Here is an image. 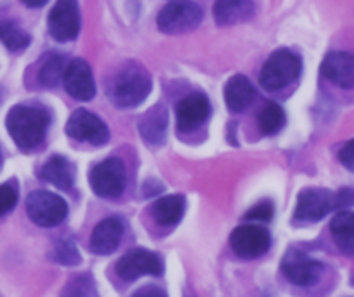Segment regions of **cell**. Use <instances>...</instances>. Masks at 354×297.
<instances>
[{"mask_svg": "<svg viewBox=\"0 0 354 297\" xmlns=\"http://www.w3.org/2000/svg\"><path fill=\"white\" fill-rule=\"evenodd\" d=\"M281 271H283L285 278L294 285L309 287L318 282L323 268L318 261L311 259L302 251L292 249L281 259Z\"/></svg>", "mask_w": 354, "mask_h": 297, "instance_id": "obj_11", "label": "cell"}, {"mask_svg": "<svg viewBox=\"0 0 354 297\" xmlns=\"http://www.w3.org/2000/svg\"><path fill=\"white\" fill-rule=\"evenodd\" d=\"M26 213L35 224L53 228L63 223L68 214V206L63 198L50 191H33L26 198Z\"/></svg>", "mask_w": 354, "mask_h": 297, "instance_id": "obj_6", "label": "cell"}, {"mask_svg": "<svg viewBox=\"0 0 354 297\" xmlns=\"http://www.w3.org/2000/svg\"><path fill=\"white\" fill-rule=\"evenodd\" d=\"M257 122L262 134L266 136L278 134L285 125V111L274 103L266 105V107L261 110V114H259Z\"/></svg>", "mask_w": 354, "mask_h": 297, "instance_id": "obj_22", "label": "cell"}, {"mask_svg": "<svg viewBox=\"0 0 354 297\" xmlns=\"http://www.w3.org/2000/svg\"><path fill=\"white\" fill-rule=\"evenodd\" d=\"M202 9L192 0H172L160 11L158 28L169 35H181L192 32L202 21Z\"/></svg>", "mask_w": 354, "mask_h": 297, "instance_id": "obj_4", "label": "cell"}, {"mask_svg": "<svg viewBox=\"0 0 354 297\" xmlns=\"http://www.w3.org/2000/svg\"><path fill=\"white\" fill-rule=\"evenodd\" d=\"M42 179H46L47 183L54 184L59 190H70L75 183V167L70 160H66L64 156H53V159L47 160L46 165L42 167V172H40Z\"/></svg>", "mask_w": 354, "mask_h": 297, "instance_id": "obj_19", "label": "cell"}, {"mask_svg": "<svg viewBox=\"0 0 354 297\" xmlns=\"http://www.w3.org/2000/svg\"><path fill=\"white\" fill-rule=\"evenodd\" d=\"M354 202L353 191H339L332 193L328 190H304L297 198V207H295L294 217L304 223L319 221L332 213L333 209H344Z\"/></svg>", "mask_w": 354, "mask_h": 297, "instance_id": "obj_2", "label": "cell"}, {"mask_svg": "<svg viewBox=\"0 0 354 297\" xmlns=\"http://www.w3.org/2000/svg\"><path fill=\"white\" fill-rule=\"evenodd\" d=\"M124 235V226L117 217H108L103 219L93 231L91 237V249L94 254L108 255L118 249Z\"/></svg>", "mask_w": 354, "mask_h": 297, "instance_id": "obj_16", "label": "cell"}, {"mask_svg": "<svg viewBox=\"0 0 354 297\" xmlns=\"http://www.w3.org/2000/svg\"><path fill=\"white\" fill-rule=\"evenodd\" d=\"M88 183L94 193L101 198H117L124 193L127 174H125L124 162L120 159H108L97 163L91 174Z\"/></svg>", "mask_w": 354, "mask_h": 297, "instance_id": "obj_7", "label": "cell"}, {"mask_svg": "<svg viewBox=\"0 0 354 297\" xmlns=\"http://www.w3.org/2000/svg\"><path fill=\"white\" fill-rule=\"evenodd\" d=\"M23 4L28 8H42L44 4H47V0H23Z\"/></svg>", "mask_w": 354, "mask_h": 297, "instance_id": "obj_30", "label": "cell"}, {"mask_svg": "<svg viewBox=\"0 0 354 297\" xmlns=\"http://www.w3.org/2000/svg\"><path fill=\"white\" fill-rule=\"evenodd\" d=\"M210 115L209 99L203 94H189L183 98L176 107L177 127L181 132H192L198 129Z\"/></svg>", "mask_w": 354, "mask_h": 297, "instance_id": "obj_14", "label": "cell"}, {"mask_svg": "<svg viewBox=\"0 0 354 297\" xmlns=\"http://www.w3.org/2000/svg\"><path fill=\"white\" fill-rule=\"evenodd\" d=\"M151 91V78L142 68H127L115 80L113 99L117 107L134 108L141 105Z\"/></svg>", "mask_w": 354, "mask_h": 297, "instance_id": "obj_5", "label": "cell"}, {"mask_svg": "<svg viewBox=\"0 0 354 297\" xmlns=\"http://www.w3.org/2000/svg\"><path fill=\"white\" fill-rule=\"evenodd\" d=\"M254 15L252 0H216L214 18L221 26H233L247 21Z\"/></svg>", "mask_w": 354, "mask_h": 297, "instance_id": "obj_17", "label": "cell"}, {"mask_svg": "<svg viewBox=\"0 0 354 297\" xmlns=\"http://www.w3.org/2000/svg\"><path fill=\"white\" fill-rule=\"evenodd\" d=\"M0 42L11 51H21L28 47L30 35L15 21H2L0 23Z\"/></svg>", "mask_w": 354, "mask_h": 297, "instance_id": "obj_23", "label": "cell"}, {"mask_svg": "<svg viewBox=\"0 0 354 297\" xmlns=\"http://www.w3.org/2000/svg\"><path fill=\"white\" fill-rule=\"evenodd\" d=\"M49 33L57 42H70L80 32V11L77 0H57L49 12Z\"/></svg>", "mask_w": 354, "mask_h": 297, "instance_id": "obj_8", "label": "cell"}, {"mask_svg": "<svg viewBox=\"0 0 354 297\" xmlns=\"http://www.w3.org/2000/svg\"><path fill=\"white\" fill-rule=\"evenodd\" d=\"M18 202V190L12 183H6L0 186V216L8 214L9 210L15 209Z\"/></svg>", "mask_w": 354, "mask_h": 297, "instance_id": "obj_28", "label": "cell"}, {"mask_svg": "<svg viewBox=\"0 0 354 297\" xmlns=\"http://www.w3.org/2000/svg\"><path fill=\"white\" fill-rule=\"evenodd\" d=\"M63 84L68 94L78 101H91L96 96V84H94L91 66L87 64V61L78 60V57L66 64Z\"/></svg>", "mask_w": 354, "mask_h": 297, "instance_id": "obj_13", "label": "cell"}, {"mask_svg": "<svg viewBox=\"0 0 354 297\" xmlns=\"http://www.w3.org/2000/svg\"><path fill=\"white\" fill-rule=\"evenodd\" d=\"M56 259L64 266H75L80 262V254L71 240H61L56 247Z\"/></svg>", "mask_w": 354, "mask_h": 297, "instance_id": "obj_26", "label": "cell"}, {"mask_svg": "<svg viewBox=\"0 0 354 297\" xmlns=\"http://www.w3.org/2000/svg\"><path fill=\"white\" fill-rule=\"evenodd\" d=\"M322 75L342 89L354 87V54L337 51L326 54L322 63Z\"/></svg>", "mask_w": 354, "mask_h": 297, "instance_id": "obj_15", "label": "cell"}, {"mask_svg": "<svg viewBox=\"0 0 354 297\" xmlns=\"http://www.w3.org/2000/svg\"><path fill=\"white\" fill-rule=\"evenodd\" d=\"M301 60L297 54L288 49H280L270 56L261 70V82L264 91H280L285 85L292 84L301 75Z\"/></svg>", "mask_w": 354, "mask_h": 297, "instance_id": "obj_3", "label": "cell"}, {"mask_svg": "<svg viewBox=\"0 0 354 297\" xmlns=\"http://www.w3.org/2000/svg\"><path fill=\"white\" fill-rule=\"evenodd\" d=\"M66 134L77 141L91 143L94 146H103L110 141V132L100 117L87 110H75L66 124Z\"/></svg>", "mask_w": 354, "mask_h": 297, "instance_id": "obj_9", "label": "cell"}, {"mask_svg": "<svg viewBox=\"0 0 354 297\" xmlns=\"http://www.w3.org/2000/svg\"><path fill=\"white\" fill-rule=\"evenodd\" d=\"M148 124L142 122L141 131L145 134L146 141H162L165 136V114H156L146 117Z\"/></svg>", "mask_w": 354, "mask_h": 297, "instance_id": "obj_25", "label": "cell"}, {"mask_svg": "<svg viewBox=\"0 0 354 297\" xmlns=\"http://www.w3.org/2000/svg\"><path fill=\"white\" fill-rule=\"evenodd\" d=\"M333 242L346 254H354V213L342 210L330 223Z\"/></svg>", "mask_w": 354, "mask_h": 297, "instance_id": "obj_20", "label": "cell"}, {"mask_svg": "<svg viewBox=\"0 0 354 297\" xmlns=\"http://www.w3.org/2000/svg\"><path fill=\"white\" fill-rule=\"evenodd\" d=\"M230 245L234 251V254L243 259H255L261 258L268 252L271 245V237L268 230L257 224H243L238 226L231 233Z\"/></svg>", "mask_w": 354, "mask_h": 297, "instance_id": "obj_10", "label": "cell"}, {"mask_svg": "<svg viewBox=\"0 0 354 297\" xmlns=\"http://www.w3.org/2000/svg\"><path fill=\"white\" fill-rule=\"evenodd\" d=\"M339 160L347 170L354 172V139H351L349 143H346V145L340 148Z\"/></svg>", "mask_w": 354, "mask_h": 297, "instance_id": "obj_29", "label": "cell"}, {"mask_svg": "<svg viewBox=\"0 0 354 297\" xmlns=\"http://www.w3.org/2000/svg\"><path fill=\"white\" fill-rule=\"evenodd\" d=\"M66 64H64V57L59 54H50L46 61H44L42 68H40L39 78L42 85L46 87H56L57 82L63 78Z\"/></svg>", "mask_w": 354, "mask_h": 297, "instance_id": "obj_24", "label": "cell"}, {"mask_svg": "<svg viewBox=\"0 0 354 297\" xmlns=\"http://www.w3.org/2000/svg\"><path fill=\"white\" fill-rule=\"evenodd\" d=\"M49 114L42 108L18 105L8 115V131L21 150H32L42 143L49 127Z\"/></svg>", "mask_w": 354, "mask_h": 297, "instance_id": "obj_1", "label": "cell"}, {"mask_svg": "<svg viewBox=\"0 0 354 297\" xmlns=\"http://www.w3.org/2000/svg\"><path fill=\"white\" fill-rule=\"evenodd\" d=\"M224 99L231 111H243L255 99V89L247 77L234 75L224 89Z\"/></svg>", "mask_w": 354, "mask_h": 297, "instance_id": "obj_18", "label": "cell"}, {"mask_svg": "<svg viewBox=\"0 0 354 297\" xmlns=\"http://www.w3.org/2000/svg\"><path fill=\"white\" fill-rule=\"evenodd\" d=\"M274 207L270 200H262L257 206L252 207L247 214H245V219L247 221H255V223H270L273 219Z\"/></svg>", "mask_w": 354, "mask_h": 297, "instance_id": "obj_27", "label": "cell"}, {"mask_svg": "<svg viewBox=\"0 0 354 297\" xmlns=\"http://www.w3.org/2000/svg\"><path fill=\"white\" fill-rule=\"evenodd\" d=\"M115 269L120 278L132 282L141 275H162L163 266L158 255L153 252L145 251V249H132L118 259Z\"/></svg>", "mask_w": 354, "mask_h": 297, "instance_id": "obj_12", "label": "cell"}, {"mask_svg": "<svg viewBox=\"0 0 354 297\" xmlns=\"http://www.w3.org/2000/svg\"><path fill=\"white\" fill-rule=\"evenodd\" d=\"M185 197L181 195H169V197L160 198L158 202L153 206V217L156 223L163 226H172L181 221L185 214Z\"/></svg>", "mask_w": 354, "mask_h": 297, "instance_id": "obj_21", "label": "cell"}]
</instances>
